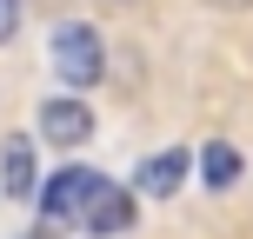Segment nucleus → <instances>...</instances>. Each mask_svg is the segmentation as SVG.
Returning a JSON list of instances; mask_svg holds the SVG:
<instances>
[{
	"label": "nucleus",
	"mask_w": 253,
	"mask_h": 239,
	"mask_svg": "<svg viewBox=\"0 0 253 239\" xmlns=\"http://www.w3.org/2000/svg\"><path fill=\"white\" fill-rule=\"evenodd\" d=\"M0 193H7V200H27V193H34V139L27 133L0 139Z\"/></svg>",
	"instance_id": "obj_6"
},
{
	"label": "nucleus",
	"mask_w": 253,
	"mask_h": 239,
	"mask_svg": "<svg viewBox=\"0 0 253 239\" xmlns=\"http://www.w3.org/2000/svg\"><path fill=\"white\" fill-rule=\"evenodd\" d=\"M107 179L87 173V166H67V173L47 179V193H40V226H74V219H87L93 193H100Z\"/></svg>",
	"instance_id": "obj_2"
},
{
	"label": "nucleus",
	"mask_w": 253,
	"mask_h": 239,
	"mask_svg": "<svg viewBox=\"0 0 253 239\" xmlns=\"http://www.w3.org/2000/svg\"><path fill=\"white\" fill-rule=\"evenodd\" d=\"M20 13H27V0H0V47L20 34Z\"/></svg>",
	"instance_id": "obj_8"
},
{
	"label": "nucleus",
	"mask_w": 253,
	"mask_h": 239,
	"mask_svg": "<svg viewBox=\"0 0 253 239\" xmlns=\"http://www.w3.org/2000/svg\"><path fill=\"white\" fill-rule=\"evenodd\" d=\"M133 219H140V213H133V193L114 186V179H107V186L93 193V206H87V233H93V239H120Z\"/></svg>",
	"instance_id": "obj_5"
},
{
	"label": "nucleus",
	"mask_w": 253,
	"mask_h": 239,
	"mask_svg": "<svg viewBox=\"0 0 253 239\" xmlns=\"http://www.w3.org/2000/svg\"><path fill=\"white\" fill-rule=\"evenodd\" d=\"M207 7H213V13H247L253 0H207Z\"/></svg>",
	"instance_id": "obj_9"
},
{
	"label": "nucleus",
	"mask_w": 253,
	"mask_h": 239,
	"mask_svg": "<svg viewBox=\"0 0 253 239\" xmlns=\"http://www.w3.org/2000/svg\"><path fill=\"white\" fill-rule=\"evenodd\" d=\"M47 67H53V80H67V87H93V80L107 73L100 34H93L87 20H60L53 40H47Z\"/></svg>",
	"instance_id": "obj_1"
},
{
	"label": "nucleus",
	"mask_w": 253,
	"mask_h": 239,
	"mask_svg": "<svg viewBox=\"0 0 253 239\" xmlns=\"http://www.w3.org/2000/svg\"><path fill=\"white\" fill-rule=\"evenodd\" d=\"M240 173H247V160H240V146H233V139H213V146H200V179H207L213 193H227Z\"/></svg>",
	"instance_id": "obj_7"
},
{
	"label": "nucleus",
	"mask_w": 253,
	"mask_h": 239,
	"mask_svg": "<svg viewBox=\"0 0 253 239\" xmlns=\"http://www.w3.org/2000/svg\"><path fill=\"white\" fill-rule=\"evenodd\" d=\"M187 160H193L187 146H160V153H147V160H140V173H133V186L147 193V200H173L180 179H187Z\"/></svg>",
	"instance_id": "obj_4"
},
{
	"label": "nucleus",
	"mask_w": 253,
	"mask_h": 239,
	"mask_svg": "<svg viewBox=\"0 0 253 239\" xmlns=\"http://www.w3.org/2000/svg\"><path fill=\"white\" fill-rule=\"evenodd\" d=\"M34 133L47 139V146H87L93 139V106L80 100V93H47V100L34 106Z\"/></svg>",
	"instance_id": "obj_3"
}]
</instances>
